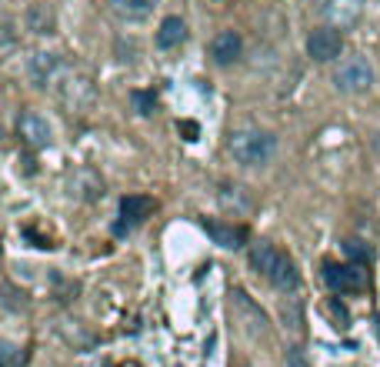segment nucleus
<instances>
[{"label": "nucleus", "instance_id": "obj_2", "mask_svg": "<svg viewBox=\"0 0 380 367\" xmlns=\"http://www.w3.org/2000/svg\"><path fill=\"white\" fill-rule=\"evenodd\" d=\"M250 267L261 270L277 291H297V284H300V274L293 267V260L273 244H257L250 250Z\"/></svg>", "mask_w": 380, "mask_h": 367}, {"label": "nucleus", "instance_id": "obj_11", "mask_svg": "<svg viewBox=\"0 0 380 367\" xmlns=\"http://www.w3.org/2000/svg\"><path fill=\"white\" fill-rule=\"evenodd\" d=\"M204 230L214 238V244L220 248H244L247 240V227H234V224H224V220H204Z\"/></svg>", "mask_w": 380, "mask_h": 367}, {"label": "nucleus", "instance_id": "obj_23", "mask_svg": "<svg viewBox=\"0 0 380 367\" xmlns=\"http://www.w3.org/2000/svg\"><path fill=\"white\" fill-rule=\"evenodd\" d=\"M0 107H4V97H0Z\"/></svg>", "mask_w": 380, "mask_h": 367}, {"label": "nucleus", "instance_id": "obj_12", "mask_svg": "<svg viewBox=\"0 0 380 367\" xmlns=\"http://www.w3.org/2000/svg\"><path fill=\"white\" fill-rule=\"evenodd\" d=\"M153 214V201L143 194H127L120 197V217H124V224H141V220H147V217Z\"/></svg>", "mask_w": 380, "mask_h": 367}, {"label": "nucleus", "instance_id": "obj_6", "mask_svg": "<svg viewBox=\"0 0 380 367\" xmlns=\"http://www.w3.org/2000/svg\"><path fill=\"white\" fill-rule=\"evenodd\" d=\"M307 54L314 57L317 64H330V60H337V57L344 54V33L337 31V27H317V31H310V37H307Z\"/></svg>", "mask_w": 380, "mask_h": 367}, {"label": "nucleus", "instance_id": "obj_4", "mask_svg": "<svg viewBox=\"0 0 380 367\" xmlns=\"http://www.w3.org/2000/svg\"><path fill=\"white\" fill-rule=\"evenodd\" d=\"M57 84V97L70 114H87L94 107V84L80 74H60L54 80Z\"/></svg>", "mask_w": 380, "mask_h": 367}, {"label": "nucleus", "instance_id": "obj_15", "mask_svg": "<svg viewBox=\"0 0 380 367\" xmlns=\"http://www.w3.org/2000/svg\"><path fill=\"white\" fill-rule=\"evenodd\" d=\"M54 27H57V17H54V11H50L47 4H33L31 11H27V31L54 33Z\"/></svg>", "mask_w": 380, "mask_h": 367}, {"label": "nucleus", "instance_id": "obj_1", "mask_svg": "<svg viewBox=\"0 0 380 367\" xmlns=\"http://www.w3.org/2000/svg\"><path fill=\"white\" fill-rule=\"evenodd\" d=\"M227 151L240 167H264L277 154V137L271 130H261V127H240L230 134Z\"/></svg>", "mask_w": 380, "mask_h": 367}, {"label": "nucleus", "instance_id": "obj_19", "mask_svg": "<svg viewBox=\"0 0 380 367\" xmlns=\"http://www.w3.org/2000/svg\"><path fill=\"white\" fill-rule=\"evenodd\" d=\"M344 250H347V257L354 260V264H367V260H370V250L364 248L360 240H347V244H344Z\"/></svg>", "mask_w": 380, "mask_h": 367}, {"label": "nucleus", "instance_id": "obj_18", "mask_svg": "<svg viewBox=\"0 0 380 367\" xmlns=\"http://www.w3.org/2000/svg\"><path fill=\"white\" fill-rule=\"evenodd\" d=\"M324 311L337 321V327H347V324H350V314H347V307H344L340 301H327V304H324Z\"/></svg>", "mask_w": 380, "mask_h": 367}, {"label": "nucleus", "instance_id": "obj_17", "mask_svg": "<svg viewBox=\"0 0 380 367\" xmlns=\"http://www.w3.org/2000/svg\"><path fill=\"white\" fill-rule=\"evenodd\" d=\"M23 361H27V354H23L21 347L7 344V341H0V367H21Z\"/></svg>", "mask_w": 380, "mask_h": 367}, {"label": "nucleus", "instance_id": "obj_10", "mask_svg": "<svg viewBox=\"0 0 380 367\" xmlns=\"http://www.w3.org/2000/svg\"><path fill=\"white\" fill-rule=\"evenodd\" d=\"M27 74H31L33 87H47V84H54L57 77H60V57L57 54H33L31 57V67H27Z\"/></svg>", "mask_w": 380, "mask_h": 367}, {"label": "nucleus", "instance_id": "obj_8", "mask_svg": "<svg viewBox=\"0 0 380 367\" xmlns=\"http://www.w3.org/2000/svg\"><path fill=\"white\" fill-rule=\"evenodd\" d=\"M360 11H364V0H324V4H320V14H324L327 23L337 27V31L357 23Z\"/></svg>", "mask_w": 380, "mask_h": 367}, {"label": "nucleus", "instance_id": "obj_16", "mask_svg": "<svg viewBox=\"0 0 380 367\" xmlns=\"http://www.w3.org/2000/svg\"><path fill=\"white\" fill-rule=\"evenodd\" d=\"M131 104H134V110H137L141 117H151L153 110H157V97H153L151 90H134V94H131Z\"/></svg>", "mask_w": 380, "mask_h": 367}, {"label": "nucleus", "instance_id": "obj_13", "mask_svg": "<svg viewBox=\"0 0 380 367\" xmlns=\"http://www.w3.org/2000/svg\"><path fill=\"white\" fill-rule=\"evenodd\" d=\"M187 41V23L180 17H163L161 27H157V47L161 50H174Z\"/></svg>", "mask_w": 380, "mask_h": 367}, {"label": "nucleus", "instance_id": "obj_9", "mask_svg": "<svg viewBox=\"0 0 380 367\" xmlns=\"http://www.w3.org/2000/svg\"><path fill=\"white\" fill-rule=\"evenodd\" d=\"M244 50V41H240L237 31H220L214 41H210V60L217 67H230Z\"/></svg>", "mask_w": 380, "mask_h": 367}, {"label": "nucleus", "instance_id": "obj_3", "mask_svg": "<svg viewBox=\"0 0 380 367\" xmlns=\"http://www.w3.org/2000/svg\"><path fill=\"white\" fill-rule=\"evenodd\" d=\"M334 84L340 94H364L374 84V67H370L367 57H360V54L344 57L334 70Z\"/></svg>", "mask_w": 380, "mask_h": 367}, {"label": "nucleus", "instance_id": "obj_14", "mask_svg": "<svg viewBox=\"0 0 380 367\" xmlns=\"http://www.w3.org/2000/svg\"><path fill=\"white\" fill-rule=\"evenodd\" d=\"M161 0H107V7L117 17H127V21H137V17H147V14L157 7Z\"/></svg>", "mask_w": 380, "mask_h": 367}, {"label": "nucleus", "instance_id": "obj_20", "mask_svg": "<svg viewBox=\"0 0 380 367\" xmlns=\"http://www.w3.org/2000/svg\"><path fill=\"white\" fill-rule=\"evenodd\" d=\"M180 130H184V141H197V124H194V120H184V124H180Z\"/></svg>", "mask_w": 380, "mask_h": 367}, {"label": "nucleus", "instance_id": "obj_5", "mask_svg": "<svg viewBox=\"0 0 380 367\" xmlns=\"http://www.w3.org/2000/svg\"><path fill=\"white\" fill-rule=\"evenodd\" d=\"M324 284L334 294H354V291H364L367 277H364L360 264H337V260H327L324 264Z\"/></svg>", "mask_w": 380, "mask_h": 367}, {"label": "nucleus", "instance_id": "obj_22", "mask_svg": "<svg viewBox=\"0 0 380 367\" xmlns=\"http://www.w3.org/2000/svg\"><path fill=\"white\" fill-rule=\"evenodd\" d=\"M377 334H380V317H377Z\"/></svg>", "mask_w": 380, "mask_h": 367}, {"label": "nucleus", "instance_id": "obj_21", "mask_svg": "<svg viewBox=\"0 0 380 367\" xmlns=\"http://www.w3.org/2000/svg\"><path fill=\"white\" fill-rule=\"evenodd\" d=\"M291 364H293V367H307V364H304V357L297 354V351H291Z\"/></svg>", "mask_w": 380, "mask_h": 367}, {"label": "nucleus", "instance_id": "obj_7", "mask_svg": "<svg viewBox=\"0 0 380 367\" xmlns=\"http://www.w3.org/2000/svg\"><path fill=\"white\" fill-rule=\"evenodd\" d=\"M17 134H21V141L27 144V147H33V151L47 147V144H50V137H54V130H50L47 117H40L37 110L21 114V120H17Z\"/></svg>", "mask_w": 380, "mask_h": 367}]
</instances>
